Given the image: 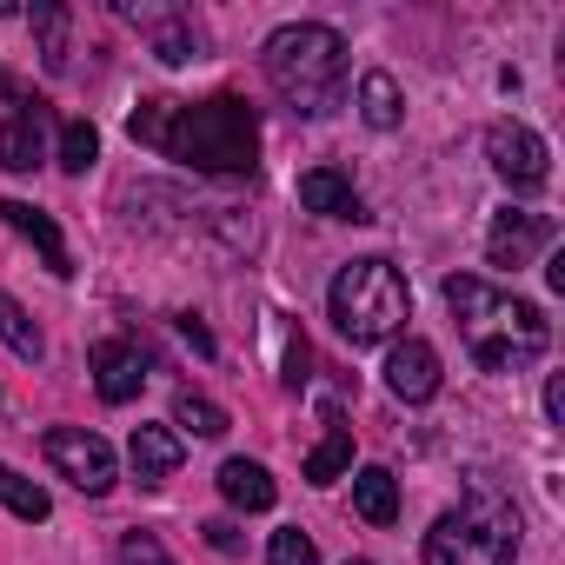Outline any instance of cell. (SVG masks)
<instances>
[{"label":"cell","mask_w":565,"mask_h":565,"mask_svg":"<svg viewBox=\"0 0 565 565\" xmlns=\"http://www.w3.org/2000/svg\"><path fill=\"white\" fill-rule=\"evenodd\" d=\"M127 134L193 173H253L259 167V120L239 94L213 100H140Z\"/></svg>","instance_id":"obj_1"},{"label":"cell","mask_w":565,"mask_h":565,"mask_svg":"<svg viewBox=\"0 0 565 565\" xmlns=\"http://www.w3.org/2000/svg\"><path fill=\"white\" fill-rule=\"evenodd\" d=\"M446 307L466 333V353L486 366V373H525L539 353H545V313L519 294H499L486 287L479 273H452L446 279Z\"/></svg>","instance_id":"obj_2"},{"label":"cell","mask_w":565,"mask_h":565,"mask_svg":"<svg viewBox=\"0 0 565 565\" xmlns=\"http://www.w3.org/2000/svg\"><path fill=\"white\" fill-rule=\"evenodd\" d=\"M266 81H273V94L287 100L294 114L320 120V114H333L340 94H347V41H340L333 28H320V21L279 28V34L266 41Z\"/></svg>","instance_id":"obj_3"},{"label":"cell","mask_w":565,"mask_h":565,"mask_svg":"<svg viewBox=\"0 0 565 565\" xmlns=\"http://www.w3.org/2000/svg\"><path fill=\"white\" fill-rule=\"evenodd\" d=\"M512 558H519V505L486 472H472L466 505L433 519L426 565H512Z\"/></svg>","instance_id":"obj_4"},{"label":"cell","mask_w":565,"mask_h":565,"mask_svg":"<svg viewBox=\"0 0 565 565\" xmlns=\"http://www.w3.org/2000/svg\"><path fill=\"white\" fill-rule=\"evenodd\" d=\"M327 313L353 347H380L413 320V287H406V273L393 259H353V266L333 273Z\"/></svg>","instance_id":"obj_5"},{"label":"cell","mask_w":565,"mask_h":565,"mask_svg":"<svg viewBox=\"0 0 565 565\" xmlns=\"http://www.w3.org/2000/svg\"><path fill=\"white\" fill-rule=\"evenodd\" d=\"M47 459H54V472H61L67 486H81L87 499L114 492V479H120L114 446H107L100 433H87V426H54V433H47Z\"/></svg>","instance_id":"obj_6"},{"label":"cell","mask_w":565,"mask_h":565,"mask_svg":"<svg viewBox=\"0 0 565 565\" xmlns=\"http://www.w3.org/2000/svg\"><path fill=\"white\" fill-rule=\"evenodd\" d=\"M486 160H492V173H499L505 186H519V193H539L545 173H552V153H545V140H539L525 120H492V127H486Z\"/></svg>","instance_id":"obj_7"},{"label":"cell","mask_w":565,"mask_h":565,"mask_svg":"<svg viewBox=\"0 0 565 565\" xmlns=\"http://www.w3.org/2000/svg\"><path fill=\"white\" fill-rule=\"evenodd\" d=\"M120 14L147 34L153 61H167V67L200 61V28H193V14H180V8H134V0H120Z\"/></svg>","instance_id":"obj_8"},{"label":"cell","mask_w":565,"mask_h":565,"mask_svg":"<svg viewBox=\"0 0 565 565\" xmlns=\"http://www.w3.org/2000/svg\"><path fill=\"white\" fill-rule=\"evenodd\" d=\"M558 239V220L552 213H499L492 220V233H486V259L492 266H532V253L539 246H552Z\"/></svg>","instance_id":"obj_9"},{"label":"cell","mask_w":565,"mask_h":565,"mask_svg":"<svg viewBox=\"0 0 565 565\" xmlns=\"http://www.w3.org/2000/svg\"><path fill=\"white\" fill-rule=\"evenodd\" d=\"M386 386H393V399H406V406L433 399V393H439V353H433V340L406 333V340L386 353Z\"/></svg>","instance_id":"obj_10"},{"label":"cell","mask_w":565,"mask_h":565,"mask_svg":"<svg viewBox=\"0 0 565 565\" xmlns=\"http://www.w3.org/2000/svg\"><path fill=\"white\" fill-rule=\"evenodd\" d=\"M300 206L320 213V220H366V200H360V186H353L340 167H313V173H300Z\"/></svg>","instance_id":"obj_11"},{"label":"cell","mask_w":565,"mask_h":565,"mask_svg":"<svg viewBox=\"0 0 565 565\" xmlns=\"http://www.w3.org/2000/svg\"><path fill=\"white\" fill-rule=\"evenodd\" d=\"M94 386H100V399H107V406L140 399V386H147L140 353H134L127 340H100V347H94Z\"/></svg>","instance_id":"obj_12"},{"label":"cell","mask_w":565,"mask_h":565,"mask_svg":"<svg viewBox=\"0 0 565 565\" xmlns=\"http://www.w3.org/2000/svg\"><path fill=\"white\" fill-rule=\"evenodd\" d=\"M41 160H47V120H41V100H34L14 120H0V167H8V173H34Z\"/></svg>","instance_id":"obj_13"},{"label":"cell","mask_w":565,"mask_h":565,"mask_svg":"<svg viewBox=\"0 0 565 565\" xmlns=\"http://www.w3.org/2000/svg\"><path fill=\"white\" fill-rule=\"evenodd\" d=\"M127 459H134V479H140V486H167V479L180 472V439H173L167 426H134Z\"/></svg>","instance_id":"obj_14"},{"label":"cell","mask_w":565,"mask_h":565,"mask_svg":"<svg viewBox=\"0 0 565 565\" xmlns=\"http://www.w3.org/2000/svg\"><path fill=\"white\" fill-rule=\"evenodd\" d=\"M0 213H8V226H14L21 239H34V246H41V259H47L54 273H74V259H67V239H61V226H54L41 206H28V200H0Z\"/></svg>","instance_id":"obj_15"},{"label":"cell","mask_w":565,"mask_h":565,"mask_svg":"<svg viewBox=\"0 0 565 565\" xmlns=\"http://www.w3.org/2000/svg\"><path fill=\"white\" fill-rule=\"evenodd\" d=\"M220 492H226V505H239V512H266V505L279 499L273 472L253 466V459H226V466H220Z\"/></svg>","instance_id":"obj_16"},{"label":"cell","mask_w":565,"mask_h":565,"mask_svg":"<svg viewBox=\"0 0 565 565\" xmlns=\"http://www.w3.org/2000/svg\"><path fill=\"white\" fill-rule=\"evenodd\" d=\"M347 466H353V426H347L340 413H327V439L307 452L300 472H307L313 486H333V479H347Z\"/></svg>","instance_id":"obj_17"},{"label":"cell","mask_w":565,"mask_h":565,"mask_svg":"<svg viewBox=\"0 0 565 565\" xmlns=\"http://www.w3.org/2000/svg\"><path fill=\"white\" fill-rule=\"evenodd\" d=\"M353 505H360L366 525H393L399 519V479L386 466H360L353 472Z\"/></svg>","instance_id":"obj_18"},{"label":"cell","mask_w":565,"mask_h":565,"mask_svg":"<svg viewBox=\"0 0 565 565\" xmlns=\"http://www.w3.org/2000/svg\"><path fill=\"white\" fill-rule=\"evenodd\" d=\"M34 41H41V67L47 74H67V28H74V14L61 8V0H34Z\"/></svg>","instance_id":"obj_19"},{"label":"cell","mask_w":565,"mask_h":565,"mask_svg":"<svg viewBox=\"0 0 565 565\" xmlns=\"http://www.w3.org/2000/svg\"><path fill=\"white\" fill-rule=\"evenodd\" d=\"M360 114H366V127H373V134H393V127L406 120V100H399V81L373 67V74L360 81Z\"/></svg>","instance_id":"obj_20"},{"label":"cell","mask_w":565,"mask_h":565,"mask_svg":"<svg viewBox=\"0 0 565 565\" xmlns=\"http://www.w3.org/2000/svg\"><path fill=\"white\" fill-rule=\"evenodd\" d=\"M173 426H186L193 439H220V433H226V406H213L206 393L180 386V393H173Z\"/></svg>","instance_id":"obj_21"},{"label":"cell","mask_w":565,"mask_h":565,"mask_svg":"<svg viewBox=\"0 0 565 565\" xmlns=\"http://www.w3.org/2000/svg\"><path fill=\"white\" fill-rule=\"evenodd\" d=\"M0 505H8L14 519H28V525H41V519L54 512V499H47L34 479H21L14 466H0Z\"/></svg>","instance_id":"obj_22"},{"label":"cell","mask_w":565,"mask_h":565,"mask_svg":"<svg viewBox=\"0 0 565 565\" xmlns=\"http://www.w3.org/2000/svg\"><path fill=\"white\" fill-rule=\"evenodd\" d=\"M0 340H8V347H14L21 360H41V353H47V340H41V327H34V320L21 313V300H14L8 287H0Z\"/></svg>","instance_id":"obj_23"},{"label":"cell","mask_w":565,"mask_h":565,"mask_svg":"<svg viewBox=\"0 0 565 565\" xmlns=\"http://www.w3.org/2000/svg\"><path fill=\"white\" fill-rule=\"evenodd\" d=\"M100 160V134H94V120H67L61 127V167L67 173H87Z\"/></svg>","instance_id":"obj_24"},{"label":"cell","mask_w":565,"mask_h":565,"mask_svg":"<svg viewBox=\"0 0 565 565\" xmlns=\"http://www.w3.org/2000/svg\"><path fill=\"white\" fill-rule=\"evenodd\" d=\"M266 565H320V552H313V539H307L300 525H287V532H273Z\"/></svg>","instance_id":"obj_25"},{"label":"cell","mask_w":565,"mask_h":565,"mask_svg":"<svg viewBox=\"0 0 565 565\" xmlns=\"http://www.w3.org/2000/svg\"><path fill=\"white\" fill-rule=\"evenodd\" d=\"M120 565H173V558H167V545L153 532H127L120 539Z\"/></svg>","instance_id":"obj_26"},{"label":"cell","mask_w":565,"mask_h":565,"mask_svg":"<svg viewBox=\"0 0 565 565\" xmlns=\"http://www.w3.org/2000/svg\"><path fill=\"white\" fill-rule=\"evenodd\" d=\"M200 532H206V545H213V552H239V525H233V519H206Z\"/></svg>","instance_id":"obj_27"},{"label":"cell","mask_w":565,"mask_h":565,"mask_svg":"<svg viewBox=\"0 0 565 565\" xmlns=\"http://www.w3.org/2000/svg\"><path fill=\"white\" fill-rule=\"evenodd\" d=\"M307 360H313V353H307V340L294 333V347H287V386H307Z\"/></svg>","instance_id":"obj_28"},{"label":"cell","mask_w":565,"mask_h":565,"mask_svg":"<svg viewBox=\"0 0 565 565\" xmlns=\"http://www.w3.org/2000/svg\"><path fill=\"white\" fill-rule=\"evenodd\" d=\"M180 333L193 340V353H206V360H213V333H206V327H200L193 313H180Z\"/></svg>","instance_id":"obj_29"},{"label":"cell","mask_w":565,"mask_h":565,"mask_svg":"<svg viewBox=\"0 0 565 565\" xmlns=\"http://www.w3.org/2000/svg\"><path fill=\"white\" fill-rule=\"evenodd\" d=\"M545 419L565 426V380H545Z\"/></svg>","instance_id":"obj_30"},{"label":"cell","mask_w":565,"mask_h":565,"mask_svg":"<svg viewBox=\"0 0 565 565\" xmlns=\"http://www.w3.org/2000/svg\"><path fill=\"white\" fill-rule=\"evenodd\" d=\"M347 565H373V558H347Z\"/></svg>","instance_id":"obj_31"}]
</instances>
